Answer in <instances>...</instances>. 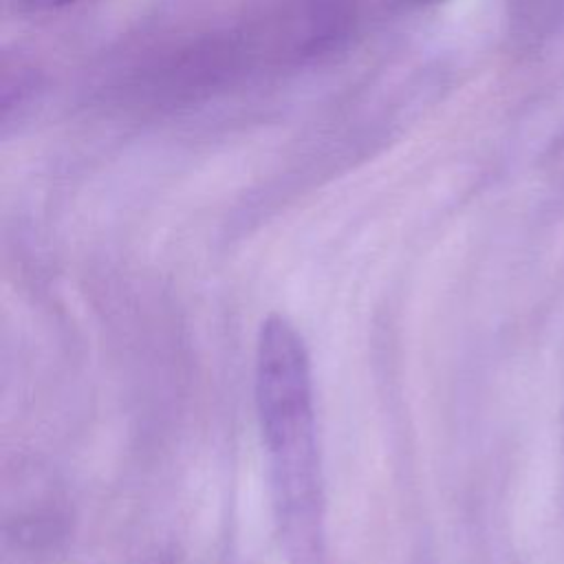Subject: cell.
<instances>
[{
  "mask_svg": "<svg viewBox=\"0 0 564 564\" xmlns=\"http://www.w3.org/2000/svg\"><path fill=\"white\" fill-rule=\"evenodd\" d=\"M256 410L289 560L291 564H319L324 496L311 359L302 335L282 315H269L260 326Z\"/></svg>",
  "mask_w": 564,
  "mask_h": 564,
  "instance_id": "1",
  "label": "cell"
},
{
  "mask_svg": "<svg viewBox=\"0 0 564 564\" xmlns=\"http://www.w3.org/2000/svg\"><path fill=\"white\" fill-rule=\"evenodd\" d=\"M26 7L31 9H37V11H48V9H62V7H68L77 0H22Z\"/></svg>",
  "mask_w": 564,
  "mask_h": 564,
  "instance_id": "2",
  "label": "cell"
}]
</instances>
